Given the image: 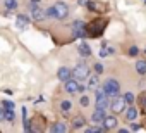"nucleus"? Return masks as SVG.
<instances>
[{
	"mask_svg": "<svg viewBox=\"0 0 146 133\" xmlns=\"http://www.w3.org/2000/svg\"><path fill=\"white\" fill-rule=\"evenodd\" d=\"M107 24H108V19H107V17H96V19H93L91 23L86 24V36H90V38H98V36L105 31Z\"/></svg>",
	"mask_w": 146,
	"mask_h": 133,
	"instance_id": "nucleus-1",
	"label": "nucleus"
},
{
	"mask_svg": "<svg viewBox=\"0 0 146 133\" xmlns=\"http://www.w3.org/2000/svg\"><path fill=\"white\" fill-rule=\"evenodd\" d=\"M103 90L108 93V97H117V95H119V90H120L119 81H115V80H107L105 85H103Z\"/></svg>",
	"mask_w": 146,
	"mask_h": 133,
	"instance_id": "nucleus-2",
	"label": "nucleus"
},
{
	"mask_svg": "<svg viewBox=\"0 0 146 133\" xmlns=\"http://www.w3.org/2000/svg\"><path fill=\"white\" fill-rule=\"evenodd\" d=\"M72 35H74V38H84L86 36V24L83 21H74L72 23Z\"/></svg>",
	"mask_w": 146,
	"mask_h": 133,
	"instance_id": "nucleus-3",
	"label": "nucleus"
},
{
	"mask_svg": "<svg viewBox=\"0 0 146 133\" xmlns=\"http://www.w3.org/2000/svg\"><path fill=\"white\" fill-rule=\"evenodd\" d=\"M96 107L98 109H107L108 107V93L105 90L96 92Z\"/></svg>",
	"mask_w": 146,
	"mask_h": 133,
	"instance_id": "nucleus-4",
	"label": "nucleus"
},
{
	"mask_svg": "<svg viewBox=\"0 0 146 133\" xmlns=\"http://www.w3.org/2000/svg\"><path fill=\"white\" fill-rule=\"evenodd\" d=\"M72 76H74L76 80H84V78H88V76H90V69H88V66L79 64L78 68L72 71Z\"/></svg>",
	"mask_w": 146,
	"mask_h": 133,
	"instance_id": "nucleus-5",
	"label": "nucleus"
},
{
	"mask_svg": "<svg viewBox=\"0 0 146 133\" xmlns=\"http://www.w3.org/2000/svg\"><path fill=\"white\" fill-rule=\"evenodd\" d=\"M53 9H55V17H57V19H64V17H67V14H69V7H67L65 4H62V2H57V4L53 5Z\"/></svg>",
	"mask_w": 146,
	"mask_h": 133,
	"instance_id": "nucleus-6",
	"label": "nucleus"
},
{
	"mask_svg": "<svg viewBox=\"0 0 146 133\" xmlns=\"http://www.w3.org/2000/svg\"><path fill=\"white\" fill-rule=\"evenodd\" d=\"M125 109V99H120V97H115V100L112 102V111L115 114H120L122 111Z\"/></svg>",
	"mask_w": 146,
	"mask_h": 133,
	"instance_id": "nucleus-7",
	"label": "nucleus"
},
{
	"mask_svg": "<svg viewBox=\"0 0 146 133\" xmlns=\"http://www.w3.org/2000/svg\"><path fill=\"white\" fill-rule=\"evenodd\" d=\"M31 121H33V124H31V130H33V131H41V130H45V118H43V116H35Z\"/></svg>",
	"mask_w": 146,
	"mask_h": 133,
	"instance_id": "nucleus-8",
	"label": "nucleus"
},
{
	"mask_svg": "<svg viewBox=\"0 0 146 133\" xmlns=\"http://www.w3.org/2000/svg\"><path fill=\"white\" fill-rule=\"evenodd\" d=\"M88 9L93 11V12H107V4L103 2H88Z\"/></svg>",
	"mask_w": 146,
	"mask_h": 133,
	"instance_id": "nucleus-9",
	"label": "nucleus"
},
{
	"mask_svg": "<svg viewBox=\"0 0 146 133\" xmlns=\"http://www.w3.org/2000/svg\"><path fill=\"white\" fill-rule=\"evenodd\" d=\"M65 90H67L69 93H76V92L81 90V87H79V83H78L76 78H74V80H67V81H65Z\"/></svg>",
	"mask_w": 146,
	"mask_h": 133,
	"instance_id": "nucleus-10",
	"label": "nucleus"
},
{
	"mask_svg": "<svg viewBox=\"0 0 146 133\" xmlns=\"http://www.w3.org/2000/svg\"><path fill=\"white\" fill-rule=\"evenodd\" d=\"M105 109H98L96 107V111L93 112V116H91V119H93V123H103L105 121Z\"/></svg>",
	"mask_w": 146,
	"mask_h": 133,
	"instance_id": "nucleus-11",
	"label": "nucleus"
},
{
	"mask_svg": "<svg viewBox=\"0 0 146 133\" xmlns=\"http://www.w3.org/2000/svg\"><path fill=\"white\" fill-rule=\"evenodd\" d=\"M31 16H33L35 21H41L43 17H46V14H43V11H41L38 5H33V9H31Z\"/></svg>",
	"mask_w": 146,
	"mask_h": 133,
	"instance_id": "nucleus-12",
	"label": "nucleus"
},
{
	"mask_svg": "<svg viewBox=\"0 0 146 133\" xmlns=\"http://www.w3.org/2000/svg\"><path fill=\"white\" fill-rule=\"evenodd\" d=\"M115 126H117V119H115L113 116L105 118V121H103V128H105V130H113Z\"/></svg>",
	"mask_w": 146,
	"mask_h": 133,
	"instance_id": "nucleus-13",
	"label": "nucleus"
},
{
	"mask_svg": "<svg viewBox=\"0 0 146 133\" xmlns=\"http://www.w3.org/2000/svg\"><path fill=\"white\" fill-rule=\"evenodd\" d=\"M57 76H58L60 81H67V80H70V71L67 68H60L58 73H57Z\"/></svg>",
	"mask_w": 146,
	"mask_h": 133,
	"instance_id": "nucleus-14",
	"label": "nucleus"
},
{
	"mask_svg": "<svg viewBox=\"0 0 146 133\" xmlns=\"http://www.w3.org/2000/svg\"><path fill=\"white\" fill-rule=\"evenodd\" d=\"M16 24H17V28H26L28 24H29V17L28 16H17V21H16Z\"/></svg>",
	"mask_w": 146,
	"mask_h": 133,
	"instance_id": "nucleus-15",
	"label": "nucleus"
},
{
	"mask_svg": "<svg viewBox=\"0 0 146 133\" xmlns=\"http://www.w3.org/2000/svg\"><path fill=\"white\" fill-rule=\"evenodd\" d=\"M137 102H139V109H141V112H143V114H146V92L139 93Z\"/></svg>",
	"mask_w": 146,
	"mask_h": 133,
	"instance_id": "nucleus-16",
	"label": "nucleus"
},
{
	"mask_svg": "<svg viewBox=\"0 0 146 133\" xmlns=\"http://www.w3.org/2000/svg\"><path fill=\"white\" fill-rule=\"evenodd\" d=\"M78 50H79V54H81L83 57H90V55H91V48H90V45H86V43H81Z\"/></svg>",
	"mask_w": 146,
	"mask_h": 133,
	"instance_id": "nucleus-17",
	"label": "nucleus"
},
{
	"mask_svg": "<svg viewBox=\"0 0 146 133\" xmlns=\"http://www.w3.org/2000/svg\"><path fill=\"white\" fill-rule=\"evenodd\" d=\"M84 126V118L83 116H76L74 119H72V128L78 130V128H83Z\"/></svg>",
	"mask_w": 146,
	"mask_h": 133,
	"instance_id": "nucleus-18",
	"label": "nucleus"
},
{
	"mask_svg": "<svg viewBox=\"0 0 146 133\" xmlns=\"http://www.w3.org/2000/svg\"><path fill=\"white\" fill-rule=\"evenodd\" d=\"M136 116H137V109H136V107H129V109L125 111V118H127L129 121L136 119Z\"/></svg>",
	"mask_w": 146,
	"mask_h": 133,
	"instance_id": "nucleus-19",
	"label": "nucleus"
},
{
	"mask_svg": "<svg viewBox=\"0 0 146 133\" xmlns=\"http://www.w3.org/2000/svg\"><path fill=\"white\" fill-rule=\"evenodd\" d=\"M52 131H55V133H64V131H67V126H65L64 123H55V124L52 126Z\"/></svg>",
	"mask_w": 146,
	"mask_h": 133,
	"instance_id": "nucleus-20",
	"label": "nucleus"
},
{
	"mask_svg": "<svg viewBox=\"0 0 146 133\" xmlns=\"http://www.w3.org/2000/svg\"><path fill=\"white\" fill-rule=\"evenodd\" d=\"M136 71L139 75H144L146 73V60H137L136 62Z\"/></svg>",
	"mask_w": 146,
	"mask_h": 133,
	"instance_id": "nucleus-21",
	"label": "nucleus"
},
{
	"mask_svg": "<svg viewBox=\"0 0 146 133\" xmlns=\"http://www.w3.org/2000/svg\"><path fill=\"white\" fill-rule=\"evenodd\" d=\"M88 88H98V76H88Z\"/></svg>",
	"mask_w": 146,
	"mask_h": 133,
	"instance_id": "nucleus-22",
	"label": "nucleus"
},
{
	"mask_svg": "<svg viewBox=\"0 0 146 133\" xmlns=\"http://www.w3.org/2000/svg\"><path fill=\"white\" fill-rule=\"evenodd\" d=\"M4 5H5L9 11H14V9L17 7V2H16V0H4Z\"/></svg>",
	"mask_w": 146,
	"mask_h": 133,
	"instance_id": "nucleus-23",
	"label": "nucleus"
},
{
	"mask_svg": "<svg viewBox=\"0 0 146 133\" xmlns=\"http://www.w3.org/2000/svg\"><path fill=\"white\" fill-rule=\"evenodd\" d=\"M14 118H16L14 111H12V109H5V119H7V121H14Z\"/></svg>",
	"mask_w": 146,
	"mask_h": 133,
	"instance_id": "nucleus-24",
	"label": "nucleus"
},
{
	"mask_svg": "<svg viewBox=\"0 0 146 133\" xmlns=\"http://www.w3.org/2000/svg\"><path fill=\"white\" fill-rule=\"evenodd\" d=\"M70 107H72V105H70V102H69V100H64V102L60 104V109H62L64 112H69V109H70Z\"/></svg>",
	"mask_w": 146,
	"mask_h": 133,
	"instance_id": "nucleus-25",
	"label": "nucleus"
},
{
	"mask_svg": "<svg viewBox=\"0 0 146 133\" xmlns=\"http://www.w3.org/2000/svg\"><path fill=\"white\" fill-rule=\"evenodd\" d=\"M112 52H113L112 48H105V47H103V48L100 50V55H102V57H107V55H108V54H112Z\"/></svg>",
	"mask_w": 146,
	"mask_h": 133,
	"instance_id": "nucleus-26",
	"label": "nucleus"
},
{
	"mask_svg": "<svg viewBox=\"0 0 146 133\" xmlns=\"http://www.w3.org/2000/svg\"><path fill=\"white\" fill-rule=\"evenodd\" d=\"M45 12H46V17H55V9L53 7H48Z\"/></svg>",
	"mask_w": 146,
	"mask_h": 133,
	"instance_id": "nucleus-27",
	"label": "nucleus"
},
{
	"mask_svg": "<svg viewBox=\"0 0 146 133\" xmlns=\"http://www.w3.org/2000/svg\"><path fill=\"white\" fill-rule=\"evenodd\" d=\"M124 99H125V102H127V104H132V102H134V95H132L131 92H129V93H125V97H124Z\"/></svg>",
	"mask_w": 146,
	"mask_h": 133,
	"instance_id": "nucleus-28",
	"label": "nucleus"
},
{
	"mask_svg": "<svg viewBox=\"0 0 146 133\" xmlns=\"http://www.w3.org/2000/svg\"><path fill=\"white\" fill-rule=\"evenodd\" d=\"M137 52H139V50H137V47H131V48H129V55H131V57H136V55H137Z\"/></svg>",
	"mask_w": 146,
	"mask_h": 133,
	"instance_id": "nucleus-29",
	"label": "nucleus"
},
{
	"mask_svg": "<svg viewBox=\"0 0 146 133\" xmlns=\"http://www.w3.org/2000/svg\"><path fill=\"white\" fill-rule=\"evenodd\" d=\"M95 71H96V75H102V73H103V66L96 62V64H95Z\"/></svg>",
	"mask_w": 146,
	"mask_h": 133,
	"instance_id": "nucleus-30",
	"label": "nucleus"
},
{
	"mask_svg": "<svg viewBox=\"0 0 146 133\" xmlns=\"http://www.w3.org/2000/svg\"><path fill=\"white\" fill-rule=\"evenodd\" d=\"M4 107H5V109H14V102H11V100H4Z\"/></svg>",
	"mask_w": 146,
	"mask_h": 133,
	"instance_id": "nucleus-31",
	"label": "nucleus"
},
{
	"mask_svg": "<svg viewBox=\"0 0 146 133\" xmlns=\"http://www.w3.org/2000/svg\"><path fill=\"white\" fill-rule=\"evenodd\" d=\"M88 104H90V99H88L86 95H84V97H81V105H83V107H86Z\"/></svg>",
	"mask_w": 146,
	"mask_h": 133,
	"instance_id": "nucleus-32",
	"label": "nucleus"
},
{
	"mask_svg": "<svg viewBox=\"0 0 146 133\" xmlns=\"http://www.w3.org/2000/svg\"><path fill=\"white\" fill-rule=\"evenodd\" d=\"M86 131H88V133H100V131H103V130H102V128H88Z\"/></svg>",
	"mask_w": 146,
	"mask_h": 133,
	"instance_id": "nucleus-33",
	"label": "nucleus"
},
{
	"mask_svg": "<svg viewBox=\"0 0 146 133\" xmlns=\"http://www.w3.org/2000/svg\"><path fill=\"white\" fill-rule=\"evenodd\" d=\"M2 119H5V111L0 109V121H2Z\"/></svg>",
	"mask_w": 146,
	"mask_h": 133,
	"instance_id": "nucleus-34",
	"label": "nucleus"
},
{
	"mask_svg": "<svg viewBox=\"0 0 146 133\" xmlns=\"http://www.w3.org/2000/svg\"><path fill=\"white\" fill-rule=\"evenodd\" d=\"M31 2H33V4H38V2H40V0H31Z\"/></svg>",
	"mask_w": 146,
	"mask_h": 133,
	"instance_id": "nucleus-35",
	"label": "nucleus"
}]
</instances>
